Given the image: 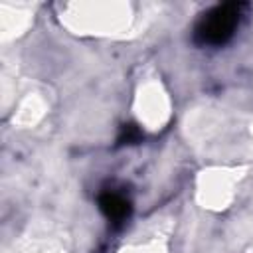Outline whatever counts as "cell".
I'll use <instances>...</instances> for the list:
<instances>
[{
    "mask_svg": "<svg viewBox=\"0 0 253 253\" xmlns=\"http://www.w3.org/2000/svg\"><path fill=\"white\" fill-rule=\"evenodd\" d=\"M245 10L247 4L243 2H225L211 6L198 18L194 26V42L198 45H208V47H217L227 43L241 26Z\"/></svg>",
    "mask_w": 253,
    "mask_h": 253,
    "instance_id": "6da1fadb",
    "label": "cell"
},
{
    "mask_svg": "<svg viewBox=\"0 0 253 253\" xmlns=\"http://www.w3.org/2000/svg\"><path fill=\"white\" fill-rule=\"evenodd\" d=\"M99 210L113 223H123L130 215V202L117 190H105L99 196Z\"/></svg>",
    "mask_w": 253,
    "mask_h": 253,
    "instance_id": "7a4b0ae2",
    "label": "cell"
},
{
    "mask_svg": "<svg viewBox=\"0 0 253 253\" xmlns=\"http://www.w3.org/2000/svg\"><path fill=\"white\" fill-rule=\"evenodd\" d=\"M142 136V132L136 128V125H125L123 130H121V136H119V142L121 144H134L138 142Z\"/></svg>",
    "mask_w": 253,
    "mask_h": 253,
    "instance_id": "3957f363",
    "label": "cell"
}]
</instances>
